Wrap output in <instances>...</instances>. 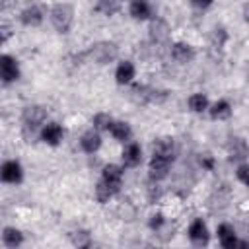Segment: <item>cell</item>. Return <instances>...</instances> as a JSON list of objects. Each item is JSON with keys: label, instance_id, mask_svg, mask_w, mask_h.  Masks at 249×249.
<instances>
[{"label": "cell", "instance_id": "cell-1", "mask_svg": "<svg viewBox=\"0 0 249 249\" xmlns=\"http://www.w3.org/2000/svg\"><path fill=\"white\" fill-rule=\"evenodd\" d=\"M80 58L97 66H107L119 58V45L115 41H95L80 54Z\"/></svg>", "mask_w": 249, "mask_h": 249}, {"label": "cell", "instance_id": "cell-2", "mask_svg": "<svg viewBox=\"0 0 249 249\" xmlns=\"http://www.w3.org/2000/svg\"><path fill=\"white\" fill-rule=\"evenodd\" d=\"M49 121V111L45 105H39V103H31V105H25L23 111H21V132L25 138H31V136H39L43 124Z\"/></svg>", "mask_w": 249, "mask_h": 249}, {"label": "cell", "instance_id": "cell-3", "mask_svg": "<svg viewBox=\"0 0 249 249\" xmlns=\"http://www.w3.org/2000/svg\"><path fill=\"white\" fill-rule=\"evenodd\" d=\"M74 18H76L74 6L68 2H58L49 10V21H51L53 29L60 35L70 33V29L74 25Z\"/></svg>", "mask_w": 249, "mask_h": 249}, {"label": "cell", "instance_id": "cell-4", "mask_svg": "<svg viewBox=\"0 0 249 249\" xmlns=\"http://www.w3.org/2000/svg\"><path fill=\"white\" fill-rule=\"evenodd\" d=\"M128 95L138 105L161 103L165 99V91H161L158 88H152V86H146V84H138V82H132L130 84V93Z\"/></svg>", "mask_w": 249, "mask_h": 249}, {"label": "cell", "instance_id": "cell-5", "mask_svg": "<svg viewBox=\"0 0 249 249\" xmlns=\"http://www.w3.org/2000/svg\"><path fill=\"white\" fill-rule=\"evenodd\" d=\"M19 78H21L19 60L14 54L2 53L0 54V82L4 86H10V84H16Z\"/></svg>", "mask_w": 249, "mask_h": 249}, {"label": "cell", "instance_id": "cell-6", "mask_svg": "<svg viewBox=\"0 0 249 249\" xmlns=\"http://www.w3.org/2000/svg\"><path fill=\"white\" fill-rule=\"evenodd\" d=\"M25 177L23 165L19 160H4L0 165V179L6 185H21Z\"/></svg>", "mask_w": 249, "mask_h": 249}, {"label": "cell", "instance_id": "cell-7", "mask_svg": "<svg viewBox=\"0 0 249 249\" xmlns=\"http://www.w3.org/2000/svg\"><path fill=\"white\" fill-rule=\"evenodd\" d=\"M226 154L231 163H241L249 160V144L243 136H230L226 142Z\"/></svg>", "mask_w": 249, "mask_h": 249}, {"label": "cell", "instance_id": "cell-8", "mask_svg": "<svg viewBox=\"0 0 249 249\" xmlns=\"http://www.w3.org/2000/svg\"><path fill=\"white\" fill-rule=\"evenodd\" d=\"M148 35H150V41L154 45H169V41H171V27H169V23L163 18L154 16L150 19V25H148Z\"/></svg>", "mask_w": 249, "mask_h": 249}, {"label": "cell", "instance_id": "cell-9", "mask_svg": "<svg viewBox=\"0 0 249 249\" xmlns=\"http://www.w3.org/2000/svg\"><path fill=\"white\" fill-rule=\"evenodd\" d=\"M64 136H66V130H64V126H62L60 123H56V121H47V123L43 124L41 132H39V140H41L43 144H47V146H53V148L60 146L62 140H64Z\"/></svg>", "mask_w": 249, "mask_h": 249}, {"label": "cell", "instance_id": "cell-10", "mask_svg": "<svg viewBox=\"0 0 249 249\" xmlns=\"http://www.w3.org/2000/svg\"><path fill=\"white\" fill-rule=\"evenodd\" d=\"M171 163H173V160H167V158H163V156H154V154H152V158H150V161H148V177H150V181H152V183L163 181V179L169 175Z\"/></svg>", "mask_w": 249, "mask_h": 249}, {"label": "cell", "instance_id": "cell-11", "mask_svg": "<svg viewBox=\"0 0 249 249\" xmlns=\"http://www.w3.org/2000/svg\"><path fill=\"white\" fill-rule=\"evenodd\" d=\"M169 54L177 64H191L196 58V51L187 41H173L169 45Z\"/></svg>", "mask_w": 249, "mask_h": 249}, {"label": "cell", "instance_id": "cell-12", "mask_svg": "<svg viewBox=\"0 0 249 249\" xmlns=\"http://www.w3.org/2000/svg\"><path fill=\"white\" fill-rule=\"evenodd\" d=\"M123 177H124V165L123 163H105L101 167V181H105L111 189H115L117 193L123 187Z\"/></svg>", "mask_w": 249, "mask_h": 249}, {"label": "cell", "instance_id": "cell-13", "mask_svg": "<svg viewBox=\"0 0 249 249\" xmlns=\"http://www.w3.org/2000/svg\"><path fill=\"white\" fill-rule=\"evenodd\" d=\"M45 8L41 4H29L19 12V23L23 27H39L45 21Z\"/></svg>", "mask_w": 249, "mask_h": 249}, {"label": "cell", "instance_id": "cell-14", "mask_svg": "<svg viewBox=\"0 0 249 249\" xmlns=\"http://www.w3.org/2000/svg\"><path fill=\"white\" fill-rule=\"evenodd\" d=\"M101 134L103 132H99L93 126L88 128V130H84L82 136H80V148H82V152L84 154H97L99 148L103 146V136Z\"/></svg>", "mask_w": 249, "mask_h": 249}, {"label": "cell", "instance_id": "cell-15", "mask_svg": "<svg viewBox=\"0 0 249 249\" xmlns=\"http://www.w3.org/2000/svg\"><path fill=\"white\" fill-rule=\"evenodd\" d=\"M142 158H144L142 146L138 142H134V140L126 142L123 146V150H121V163L124 167H138L142 163Z\"/></svg>", "mask_w": 249, "mask_h": 249}, {"label": "cell", "instance_id": "cell-16", "mask_svg": "<svg viewBox=\"0 0 249 249\" xmlns=\"http://www.w3.org/2000/svg\"><path fill=\"white\" fill-rule=\"evenodd\" d=\"M187 233H189L191 243H195V245H198V247L208 245V241H210V231H208V226H206V222H204L202 218H195V220L189 224Z\"/></svg>", "mask_w": 249, "mask_h": 249}, {"label": "cell", "instance_id": "cell-17", "mask_svg": "<svg viewBox=\"0 0 249 249\" xmlns=\"http://www.w3.org/2000/svg\"><path fill=\"white\" fill-rule=\"evenodd\" d=\"M128 16L134 21H150L154 18L152 4L148 0H128Z\"/></svg>", "mask_w": 249, "mask_h": 249}, {"label": "cell", "instance_id": "cell-18", "mask_svg": "<svg viewBox=\"0 0 249 249\" xmlns=\"http://www.w3.org/2000/svg\"><path fill=\"white\" fill-rule=\"evenodd\" d=\"M136 78V66L132 60H119L115 66V82L119 86H130Z\"/></svg>", "mask_w": 249, "mask_h": 249}, {"label": "cell", "instance_id": "cell-19", "mask_svg": "<svg viewBox=\"0 0 249 249\" xmlns=\"http://www.w3.org/2000/svg\"><path fill=\"white\" fill-rule=\"evenodd\" d=\"M0 239H2V245L8 247V249H18L25 243V235L19 228L16 226H4L2 228V233H0Z\"/></svg>", "mask_w": 249, "mask_h": 249}, {"label": "cell", "instance_id": "cell-20", "mask_svg": "<svg viewBox=\"0 0 249 249\" xmlns=\"http://www.w3.org/2000/svg\"><path fill=\"white\" fill-rule=\"evenodd\" d=\"M216 235H218V241L224 249H233L237 247L239 239H237V233H235V228L228 222H222L218 228H216Z\"/></svg>", "mask_w": 249, "mask_h": 249}, {"label": "cell", "instance_id": "cell-21", "mask_svg": "<svg viewBox=\"0 0 249 249\" xmlns=\"http://www.w3.org/2000/svg\"><path fill=\"white\" fill-rule=\"evenodd\" d=\"M208 115H210L212 121H228V119H231V115H233V105L230 103V99H224V97H222V99L210 103Z\"/></svg>", "mask_w": 249, "mask_h": 249}, {"label": "cell", "instance_id": "cell-22", "mask_svg": "<svg viewBox=\"0 0 249 249\" xmlns=\"http://www.w3.org/2000/svg\"><path fill=\"white\" fill-rule=\"evenodd\" d=\"M152 154L163 156L167 160H175V140L171 136H160L152 142Z\"/></svg>", "mask_w": 249, "mask_h": 249}, {"label": "cell", "instance_id": "cell-23", "mask_svg": "<svg viewBox=\"0 0 249 249\" xmlns=\"http://www.w3.org/2000/svg\"><path fill=\"white\" fill-rule=\"evenodd\" d=\"M187 107H189L191 113H195V115H202V113H208L210 99H208L206 93H202V91H195V93L189 95V99H187Z\"/></svg>", "mask_w": 249, "mask_h": 249}, {"label": "cell", "instance_id": "cell-24", "mask_svg": "<svg viewBox=\"0 0 249 249\" xmlns=\"http://www.w3.org/2000/svg\"><path fill=\"white\" fill-rule=\"evenodd\" d=\"M109 134H111L117 142L126 144V142L132 140V126H130L126 121H119V119H115V123H113L111 128H109Z\"/></svg>", "mask_w": 249, "mask_h": 249}, {"label": "cell", "instance_id": "cell-25", "mask_svg": "<svg viewBox=\"0 0 249 249\" xmlns=\"http://www.w3.org/2000/svg\"><path fill=\"white\" fill-rule=\"evenodd\" d=\"M123 2L124 0H97L95 6H93V12L105 16V18H111V16H115V14L121 12Z\"/></svg>", "mask_w": 249, "mask_h": 249}, {"label": "cell", "instance_id": "cell-26", "mask_svg": "<svg viewBox=\"0 0 249 249\" xmlns=\"http://www.w3.org/2000/svg\"><path fill=\"white\" fill-rule=\"evenodd\" d=\"M70 243L74 245V247H78V249H88V247H91V231L89 230H84V228H78V230H74V231H70Z\"/></svg>", "mask_w": 249, "mask_h": 249}, {"label": "cell", "instance_id": "cell-27", "mask_svg": "<svg viewBox=\"0 0 249 249\" xmlns=\"http://www.w3.org/2000/svg\"><path fill=\"white\" fill-rule=\"evenodd\" d=\"M208 41H210V49H212V51H222V49L226 47V43H228V31H226V27L216 25V27L210 31Z\"/></svg>", "mask_w": 249, "mask_h": 249}, {"label": "cell", "instance_id": "cell-28", "mask_svg": "<svg viewBox=\"0 0 249 249\" xmlns=\"http://www.w3.org/2000/svg\"><path fill=\"white\" fill-rule=\"evenodd\" d=\"M93 195H95V200H97L99 204H105V202H109V200H111V198L117 195V191H115V189H111V187H109L105 181H101V179H99V181L95 183Z\"/></svg>", "mask_w": 249, "mask_h": 249}, {"label": "cell", "instance_id": "cell-29", "mask_svg": "<svg viewBox=\"0 0 249 249\" xmlns=\"http://www.w3.org/2000/svg\"><path fill=\"white\" fill-rule=\"evenodd\" d=\"M113 123H115V119H113L109 113H105V111L95 113L93 119H91V126L97 128L99 132H109V128H111Z\"/></svg>", "mask_w": 249, "mask_h": 249}, {"label": "cell", "instance_id": "cell-30", "mask_svg": "<svg viewBox=\"0 0 249 249\" xmlns=\"http://www.w3.org/2000/svg\"><path fill=\"white\" fill-rule=\"evenodd\" d=\"M235 177L241 185L249 187V161H241V163H235Z\"/></svg>", "mask_w": 249, "mask_h": 249}, {"label": "cell", "instance_id": "cell-31", "mask_svg": "<svg viewBox=\"0 0 249 249\" xmlns=\"http://www.w3.org/2000/svg\"><path fill=\"white\" fill-rule=\"evenodd\" d=\"M165 222H167V218H165L161 212H154V214H150V218H148V228H150L152 231H160V230L165 226Z\"/></svg>", "mask_w": 249, "mask_h": 249}, {"label": "cell", "instance_id": "cell-32", "mask_svg": "<svg viewBox=\"0 0 249 249\" xmlns=\"http://www.w3.org/2000/svg\"><path fill=\"white\" fill-rule=\"evenodd\" d=\"M198 163H200V167H202L204 171H214V169H216V158H214L212 154H202V156L198 158Z\"/></svg>", "mask_w": 249, "mask_h": 249}, {"label": "cell", "instance_id": "cell-33", "mask_svg": "<svg viewBox=\"0 0 249 249\" xmlns=\"http://www.w3.org/2000/svg\"><path fill=\"white\" fill-rule=\"evenodd\" d=\"M189 2H191V6L196 8V10H208V8L214 4V0H189Z\"/></svg>", "mask_w": 249, "mask_h": 249}, {"label": "cell", "instance_id": "cell-34", "mask_svg": "<svg viewBox=\"0 0 249 249\" xmlns=\"http://www.w3.org/2000/svg\"><path fill=\"white\" fill-rule=\"evenodd\" d=\"M10 31H12V29H10V25H8V23H2V25H0V35H2V43H6V41L10 39Z\"/></svg>", "mask_w": 249, "mask_h": 249}, {"label": "cell", "instance_id": "cell-35", "mask_svg": "<svg viewBox=\"0 0 249 249\" xmlns=\"http://www.w3.org/2000/svg\"><path fill=\"white\" fill-rule=\"evenodd\" d=\"M241 16H243V21L249 23V0L243 4V8H241Z\"/></svg>", "mask_w": 249, "mask_h": 249}, {"label": "cell", "instance_id": "cell-36", "mask_svg": "<svg viewBox=\"0 0 249 249\" xmlns=\"http://www.w3.org/2000/svg\"><path fill=\"white\" fill-rule=\"evenodd\" d=\"M126 2H128V0H126Z\"/></svg>", "mask_w": 249, "mask_h": 249}]
</instances>
